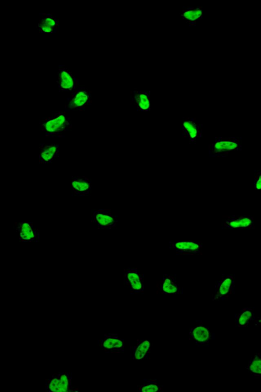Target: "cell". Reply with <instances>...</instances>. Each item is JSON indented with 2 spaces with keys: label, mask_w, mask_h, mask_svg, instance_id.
<instances>
[{
  "label": "cell",
  "mask_w": 261,
  "mask_h": 392,
  "mask_svg": "<svg viewBox=\"0 0 261 392\" xmlns=\"http://www.w3.org/2000/svg\"><path fill=\"white\" fill-rule=\"evenodd\" d=\"M92 219L99 227L108 229L115 227L118 222L117 217L110 210L103 209L94 211Z\"/></svg>",
  "instance_id": "cell-12"
},
{
  "label": "cell",
  "mask_w": 261,
  "mask_h": 392,
  "mask_svg": "<svg viewBox=\"0 0 261 392\" xmlns=\"http://www.w3.org/2000/svg\"><path fill=\"white\" fill-rule=\"evenodd\" d=\"M203 9L201 6L184 7L180 16L190 26H195L203 17Z\"/></svg>",
  "instance_id": "cell-18"
},
{
  "label": "cell",
  "mask_w": 261,
  "mask_h": 392,
  "mask_svg": "<svg viewBox=\"0 0 261 392\" xmlns=\"http://www.w3.org/2000/svg\"><path fill=\"white\" fill-rule=\"evenodd\" d=\"M132 102L138 111L147 112L150 109V95L146 91L134 90Z\"/></svg>",
  "instance_id": "cell-21"
},
{
  "label": "cell",
  "mask_w": 261,
  "mask_h": 392,
  "mask_svg": "<svg viewBox=\"0 0 261 392\" xmlns=\"http://www.w3.org/2000/svg\"><path fill=\"white\" fill-rule=\"evenodd\" d=\"M72 373L62 372L53 376L52 379H49L46 388L51 391L70 392L72 391L71 384Z\"/></svg>",
  "instance_id": "cell-9"
},
{
  "label": "cell",
  "mask_w": 261,
  "mask_h": 392,
  "mask_svg": "<svg viewBox=\"0 0 261 392\" xmlns=\"http://www.w3.org/2000/svg\"><path fill=\"white\" fill-rule=\"evenodd\" d=\"M91 94L89 90L79 85L65 105V111H83L91 104Z\"/></svg>",
  "instance_id": "cell-3"
},
{
  "label": "cell",
  "mask_w": 261,
  "mask_h": 392,
  "mask_svg": "<svg viewBox=\"0 0 261 392\" xmlns=\"http://www.w3.org/2000/svg\"><path fill=\"white\" fill-rule=\"evenodd\" d=\"M59 91L73 92L79 85L78 79L65 67H60L56 74Z\"/></svg>",
  "instance_id": "cell-7"
},
{
  "label": "cell",
  "mask_w": 261,
  "mask_h": 392,
  "mask_svg": "<svg viewBox=\"0 0 261 392\" xmlns=\"http://www.w3.org/2000/svg\"><path fill=\"white\" fill-rule=\"evenodd\" d=\"M71 186L75 194L79 197H84L89 193L92 184L87 177L77 176L72 179Z\"/></svg>",
  "instance_id": "cell-19"
},
{
  "label": "cell",
  "mask_w": 261,
  "mask_h": 392,
  "mask_svg": "<svg viewBox=\"0 0 261 392\" xmlns=\"http://www.w3.org/2000/svg\"><path fill=\"white\" fill-rule=\"evenodd\" d=\"M39 125L45 135L49 137H64L66 132L72 128L70 118L65 112H57L43 118Z\"/></svg>",
  "instance_id": "cell-1"
},
{
  "label": "cell",
  "mask_w": 261,
  "mask_h": 392,
  "mask_svg": "<svg viewBox=\"0 0 261 392\" xmlns=\"http://www.w3.org/2000/svg\"><path fill=\"white\" fill-rule=\"evenodd\" d=\"M234 292V280L233 276L223 274L217 281L213 300H224Z\"/></svg>",
  "instance_id": "cell-5"
},
{
  "label": "cell",
  "mask_w": 261,
  "mask_h": 392,
  "mask_svg": "<svg viewBox=\"0 0 261 392\" xmlns=\"http://www.w3.org/2000/svg\"><path fill=\"white\" fill-rule=\"evenodd\" d=\"M223 226L231 229H250L254 228V217L251 215L223 216Z\"/></svg>",
  "instance_id": "cell-10"
},
{
  "label": "cell",
  "mask_w": 261,
  "mask_h": 392,
  "mask_svg": "<svg viewBox=\"0 0 261 392\" xmlns=\"http://www.w3.org/2000/svg\"><path fill=\"white\" fill-rule=\"evenodd\" d=\"M170 248L177 255H194L201 253L203 246L201 241L182 240L170 242Z\"/></svg>",
  "instance_id": "cell-8"
},
{
  "label": "cell",
  "mask_w": 261,
  "mask_h": 392,
  "mask_svg": "<svg viewBox=\"0 0 261 392\" xmlns=\"http://www.w3.org/2000/svg\"><path fill=\"white\" fill-rule=\"evenodd\" d=\"M183 135L191 142H195L200 133V127L192 117L186 118L182 124Z\"/></svg>",
  "instance_id": "cell-20"
},
{
  "label": "cell",
  "mask_w": 261,
  "mask_h": 392,
  "mask_svg": "<svg viewBox=\"0 0 261 392\" xmlns=\"http://www.w3.org/2000/svg\"><path fill=\"white\" fill-rule=\"evenodd\" d=\"M190 338L196 345H205L214 339V334L207 326L197 324L192 327L189 333Z\"/></svg>",
  "instance_id": "cell-11"
},
{
  "label": "cell",
  "mask_w": 261,
  "mask_h": 392,
  "mask_svg": "<svg viewBox=\"0 0 261 392\" xmlns=\"http://www.w3.org/2000/svg\"><path fill=\"white\" fill-rule=\"evenodd\" d=\"M261 172H258L254 178V187L256 190H259L261 188Z\"/></svg>",
  "instance_id": "cell-25"
},
{
  "label": "cell",
  "mask_w": 261,
  "mask_h": 392,
  "mask_svg": "<svg viewBox=\"0 0 261 392\" xmlns=\"http://www.w3.org/2000/svg\"><path fill=\"white\" fill-rule=\"evenodd\" d=\"M59 153V145L56 143H42L39 147V162L40 164L51 163Z\"/></svg>",
  "instance_id": "cell-16"
},
{
  "label": "cell",
  "mask_w": 261,
  "mask_h": 392,
  "mask_svg": "<svg viewBox=\"0 0 261 392\" xmlns=\"http://www.w3.org/2000/svg\"><path fill=\"white\" fill-rule=\"evenodd\" d=\"M151 343L149 340H138L131 350L130 356L133 360L141 361L147 359L149 356Z\"/></svg>",
  "instance_id": "cell-17"
},
{
  "label": "cell",
  "mask_w": 261,
  "mask_h": 392,
  "mask_svg": "<svg viewBox=\"0 0 261 392\" xmlns=\"http://www.w3.org/2000/svg\"><path fill=\"white\" fill-rule=\"evenodd\" d=\"M246 370L253 376H261V355L260 353L254 354L246 368Z\"/></svg>",
  "instance_id": "cell-23"
},
{
  "label": "cell",
  "mask_w": 261,
  "mask_h": 392,
  "mask_svg": "<svg viewBox=\"0 0 261 392\" xmlns=\"http://www.w3.org/2000/svg\"><path fill=\"white\" fill-rule=\"evenodd\" d=\"M16 231L19 239L23 242H31L37 240L39 237V232L34 228L33 223L23 221L17 224Z\"/></svg>",
  "instance_id": "cell-13"
},
{
  "label": "cell",
  "mask_w": 261,
  "mask_h": 392,
  "mask_svg": "<svg viewBox=\"0 0 261 392\" xmlns=\"http://www.w3.org/2000/svg\"><path fill=\"white\" fill-rule=\"evenodd\" d=\"M158 291L164 295H178L180 288L174 277L164 274L160 281L156 283Z\"/></svg>",
  "instance_id": "cell-14"
},
{
  "label": "cell",
  "mask_w": 261,
  "mask_h": 392,
  "mask_svg": "<svg viewBox=\"0 0 261 392\" xmlns=\"http://www.w3.org/2000/svg\"><path fill=\"white\" fill-rule=\"evenodd\" d=\"M242 149L240 140L234 137H218L210 145L208 155L211 157H224Z\"/></svg>",
  "instance_id": "cell-2"
},
{
  "label": "cell",
  "mask_w": 261,
  "mask_h": 392,
  "mask_svg": "<svg viewBox=\"0 0 261 392\" xmlns=\"http://www.w3.org/2000/svg\"><path fill=\"white\" fill-rule=\"evenodd\" d=\"M238 327H246L254 319V309L249 307L242 308L236 316Z\"/></svg>",
  "instance_id": "cell-22"
},
{
  "label": "cell",
  "mask_w": 261,
  "mask_h": 392,
  "mask_svg": "<svg viewBox=\"0 0 261 392\" xmlns=\"http://www.w3.org/2000/svg\"><path fill=\"white\" fill-rule=\"evenodd\" d=\"M139 391L141 392H158L163 391V387L156 380H145L138 386Z\"/></svg>",
  "instance_id": "cell-24"
},
{
  "label": "cell",
  "mask_w": 261,
  "mask_h": 392,
  "mask_svg": "<svg viewBox=\"0 0 261 392\" xmlns=\"http://www.w3.org/2000/svg\"><path fill=\"white\" fill-rule=\"evenodd\" d=\"M124 281L131 294H143L144 290L143 276L137 268L124 270Z\"/></svg>",
  "instance_id": "cell-4"
},
{
  "label": "cell",
  "mask_w": 261,
  "mask_h": 392,
  "mask_svg": "<svg viewBox=\"0 0 261 392\" xmlns=\"http://www.w3.org/2000/svg\"><path fill=\"white\" fill-rule=\"evenodd\" d=\"M98 345L107 353H119L124 351V340L116 334H104L98 339Z\"/></svg>",
  "instance_id": "cell-6"
},
{
  "label": "cell",
  "mask_w": 261,
  "mask_h": 392,
  "mask_svg": "<svg viewBox=\"0 0 261 392\" xmlns=\"http://www.w3.org/2000/svg\"><path fill=\"white\" fill-rule=\"evenodd\" d=\"M59 21L52 14H39L37 29L41 33H55L57 32Z\"/></svg>",
  "instance_id": "cell-15"
}]
</instances>
